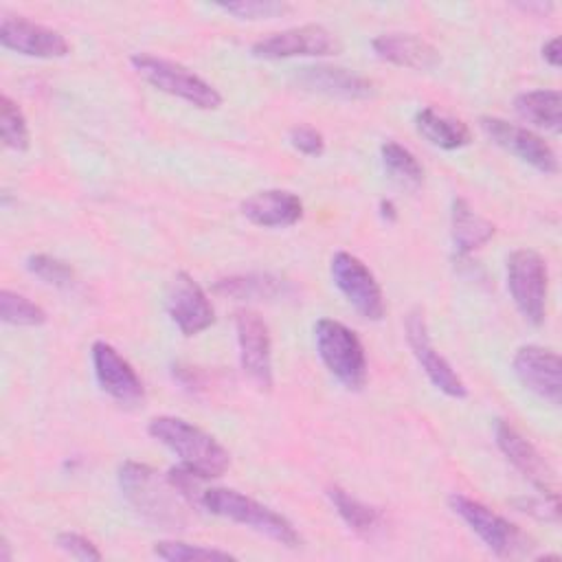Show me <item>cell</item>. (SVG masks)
Segmentation results:
<instances>
[{"instance_id":"f546056e","label":"cell","mask_w":562,"mask_h":562,"mask_svg":"<svg viewBox=\"0 0 562 562\" xmlns=\"http://www.w3.org/2000/svg\"><path fill=\"white\" fill-rule=\"evenodd\" d=\"M26 270L31 274H35L37 279H42L44 283H48L53 288H59V290H66L75 283V270L70 268V263H66L57 257L44 255V252L31 255L26 259Z\"/></svg>"},{"instance_id":"5bb4252c","label":"cell","mask_w":562,"mask_h":562,"mask_svg":"<svg viewBox=\"0 0 562 562\" xmlns=\"http://www.w3.org/2000/svg\"><path fill=\"white\" fill-rule=\"evenodd\" d=\"M514 373L520 384L540 400L558 406L562 402V362L553 349L525 345L514 353Z\"/></svg>"},{"instance_id":"ac0fdd59","label":"cell","mask_w":562,"mask_h":562,"mask_svg":"<svg viewBox=\"0 0 562 562\" xmlns=\"http://www.w3.org/2000/svg\"><path fill=\"white\" fill-rule=\"evenodd\" d=\"M299 86L305 90L323 92L329 97H340V99H369L375 94V86L371 79L340 66H327V64H316V66H305L296 72Z\"/></svg>"},{"instance_id":"cb8c5ba5","label":"cell","mask_w":562,"mask_h":562,"mask_svg":"<svg viewBox=\"0 0 562 562\" xmlns=\"http://www.w3.org/2000/svg\"><path fill=\"white\" fill-rule=\"evenodd\" d=\"M327 498L331 501L334 509L345 520V525L356 533L371 536L382 522V514L378 507L351 496L347 490H342L338 485L327 490Z\"/></svg>"},{"instance_id":"8fae6325","label":"cell","mask_w":562,"mask_h":562,"mask_svg":"<svg viewBox=\"0 0 562 562\" xmlns=\"http://www.w3.org/2000/svg\"><path fill=\"white\" fill-rule=\"evenodd\" d=\"M479 125L492 143H496L498 147H503L505 151H509L518 160L531 165L533 169H538L542 173H555L558 171L555 151L551 149V145L542 136H538L529 127L509 123L501 116H481Z\"/></svg>"},{"instance_id":"8992f818","label":"cell","mask_w":562,"mask_h":562,"mask_svg":"<svg viewBox=\"0 0 562 562\" xmlns=\"http://www.w3.org/2000/svg\"><path fill=\"white\" fill-rule=\"evenodd\" d=\"M448 505L498 558H516L529 553L531 540L514 522L505 520L487 505L459 492L448 496Z\"/></svg>"},{"instance_id":"3957f363","label":"cell","mask_w":562,"mask_h":562,"mask_svg":"<svg viewBox=\"0 0 562 562\" xmlns=\"http://www.w3.org/2000/svg\"><path fill=\"white\" fill-rule=\"evenodd\" d=\"M202 509L211 512L213 516L226 518L231 522L244 525L283 547H299L301 536L296 533L294 525L281 516L279 512L270 509L268 505L237 492L231 487H206L202 494Z\"/></svg>"},{"instance_id":"2e32d148","label":"cell","mask_w":562,"mask_h":562,"mask_svg":"<svg viewBox=\"0 0 562 562\" xmlns=\"http://www.w3.org/2000/svg\"><path fill=\"white\" fill-rule=\"evenodd\" d=\"M165 307H167L171 323L184 336H195V334L209 329L215 321V312H213V305H211L206 292L187 272H178L171 279Z\"/></svg>"},{"instance_id":"1f68e13d","label":"cell","mask_w":562,"mask_h":562,"mask_svg":"<svg viewBox=\"0 0 562 562\" xmlns=\"http://www.w3.org/2000/svg\"><path fill=\"white\" fill-rule=\"evenodd\" d=\"M55 542L64 553H68L70 558L83 560V562H97L103 558L101 551L97 549V544L77 531H61V533H57Z\"/></svg>"},{"instance_id":"7402d4cb","label":"cell","mask_w":562,"mask_h":562,"mask_svg":"<svg viewBox=\"0 0 562 562\" xmlns=\"http://www.w3.org/2000/svg\"><path fill=\"white\" fill-rule=\"evenodd\" d=\"M516 114L533 127L558 134L562 130V94L553 88L527 90L514 99Z\"/></svg>"},{"instance_id":"4316f807","label":"cell","mask_w":562,"mask_h":562,"mask_svg":"<svg viewBox=\"0 0 562 562\" xmlns=\"http://www.w3.org/2000/svg\"><path fill=\"white\" fill-rule=\"evenodd\" d=\"M0 138L13 151H26L31 145L26 116L9 94H0Z\"/></svg>"},{"instance_id":"30bf717a","label":"cell","mask_w":562,"mask_h":562,"mask_svg":"<svg viewBox=\"0 0 562 562\" xmlns=\"http://www.w3.org/2000/svg\"><path fill=\"white\" fill-rule=\"evenodd\" d=\"M235 331L239 347V364L248 380L261 389H272V342L266 321L252 310H239L235 314Z\"/></svg>"},{"instance_id":"836d02e7","label":"cell","mask_w":562,"mask_h":562,"mask_svg":"<svg viewBox=\"0 0 562 562\" xmlns=\"http://www.w3.org/2000/svg\"><path fill=\"white\" fill-rule=\"evenodd\" d=\"M516 505L520 507V512L525 514H531L540 520H558V514H560V505H558V498H549V496H538V498H522V501H516Z\"/></svg>"},{"instance_id":"5b68a950","label":"cell","mask_w":562,"mask_h":562,"mask_svg":"<svg viewBox=\"0 0 562 562\" xmlns=\"http://www.w3.org/2000/svg\"><path fill=\"white\" fill-rule=\"evenodd\" d=\"M130 64L156 90L182 99L193 108L217 110L222 105V94L217 92V88H213L209 81H204L200 75L178 61L149 53H136L130 57Z\"/></svg>"},{"instance_id":"ffe728a7","label":"cell","mask_w":562,"mask_h":562,"mask_svg":"<svg viewBox=\"0 0 562 562\" xmlns=\"http://www.w3.org/2000/svg\"><path fill=\"white\" fill-rule=\"evenodd\" d=\"M371 48L382 61L402 68L430 70L441 61L439 50L430 42L413 33H382L371 40Z\"/></svg>"},{"instance_id":"9a60e30c","label":"cell","mask_w":562,"mask_h":562,"mask_svg":"<svg viewBox=\"0 0 562 562\" xmlns=\"http://www.w3.org/2000/svg\"><path fill=\"white\" fill-rule=\"evenodd\" d=\"M0 44L13 53L37 59H59L70 53V44L59 31L22 15H4L0 20Z\"/></svg>"},{"instance_id":"d590c367","label":"cell","mask_w":562,"mask_h":562,"mask_svg":"<svg viewBox=\"0 0 562 562\" xmlns=\"http://www.w3.org/2000/svg\"><path fill=\"white\" fill-rule=\"evenodd\" d=\"M380 209H382V215H384V217H389V220H395V206H393V202H389V200H382V202H380Z\"/></svg>"},{"instance_id":"4dcf8cb0","label":"cell","mask_w":562,"mask_h":562,"mask_svg":"<svg viewBox=\"0 0 562 562\" xmlns=\"http://www.w3.org/2000/svg\"><path fill=\"white\" fill-rule=\"evenodd\" d=\"M217 9L239 20H268V18H281L283 13H288L290 4L274 2V0H239V2L217 4Z\"/></svg>"},{"instance_id":"6da1fadb","label":"cell","mask_w":562,"mask_h":562,"mask_svg":"<svg viewBox=\"0 0 562 562\" xmlns=\"http://www.w3.org/2000/svg\"><path fill=\"white\" fill-rule=\"evenodd\" d=\"M119 487L130 507L149 525L160 529H184L193 505L180 494L167 474L138 463L123 461L119 465Z\"/></svg>"},{"instance_id":"603a6c76","label":"cell","mask_w":562,"mask_h":562,"mask_svg":"<svg viewBox=\"0 0 562 562\" xmlns=\"http://www.w3.org/2000/svg\"><path fill=\"white\" fill-rule=\"evenodd\" d=\"M415 127L417 132L435 147L446 149V151H454L461 149L470 143L472 134L470 127L452 116L439 114L432 108H422L415 114Z\"/></svg>"},{"instance_id":"d6a6232c","label":"cell","mask_w":562,"mask_h":562,"mask_svg":"<svg viewBox=\"0 0 562 562\" xmlns=\"http://www.w3.org/2000/svg\"><path fill=\"white\" fill-rule=\"evenodd\" d=\"M288 140L290 145L303 154V156H312V158H318L323 151H325V138L318 130L310 127V125H296L290 130L288 134Z\"/></svg>"},{"instance_id":"d4e9b609","label":"cell","mask_w":562,"mask_h":562,"mask_svg":"<svg viewBox=\"0 0 562 562\" xmlns=\"http://www.w3.org/2000/svg\"><path fill=\"white\" fill-rule=\"evenodd\" d=\"M382 167L389 178L406 189H417L424 180V169L415 154L395 140H386L380 145Z\"/></svg>"},{"instance_id":"52a82bcc","label":"cell","mask_w":562,"mask_h":562,"mask_svg":"<svg viewBox=\"0 0 562 562\" xmlns=\"http://www.w3.org/2000/svg\"><path fill=\"white\" fill-rule=\"evenodd\" d=\"M507 290L516 310L531 325H540L547 312V263L531 248H518L505 261Z\"/></svg>"},{"instance_id":"ba28073f","label":"cell","mask_w":562,"mask_h":562,"mask_svg":"<svg viewBox=\"0 0 562 562\" xmlns=\"http://www.w3.org/2000/svg\"><path fill=\"white\" fill-rule=\"evenodd\" d=\"M334 285L349 301V305L369 321H380L386 312L384 294L373 272L351 252H336L329 263Z\"/></svg>"},{"instance_id":"484cf974","label":"cell","mask_w":562,"mask_h":562,"mask_svg":"<svg viewBox=\"0 0 562 562\" xmlns=\"http://www.w3.org/2000/svg\"><path fill=\"white\" fill-rule=\"evenodd\" d=\"M215 290L235 299H272L283 292V281L272 274H237L217 281Z\"/></svg>"},{"instance_id":"83f0119b","label":"cell","mask_w":562,"mask_h":562,"mask_svg":"<svg viewBox=\"0 0 562 562\" xmlns=\"http://www.w3.org/2000/svg\"><path fill=\"white\" fill-rule=\"evenodd\" d=\"M0 318L7 325H18V327H37L46 323V312L26 299L24 294H18L13 290H2L0 292Z\"/></svg>"},{"instance_id":"8d00e7d4","label":"cell","mask_w":562,"mask_h":562,"mask_svg":"<svg viewBox=\"0 0 562 562\" xmlns=\"http://www.w3.org/2000/svg\"><path fill=\"white\" fill-rule=\"evenodd\" d=\"M0 560L2 562H9L11 560V549H9V542H7V538H2V544H0Z\"/></svg>"},{"instance_id":"9c48e42d","label":"cell","mask_w":562,"mask_h":562,"mask_svg":"<svg viewBox=\"0 0 562 562\" xmlns=\"http://www.w3.org/2000/svg\"><path fill=\"white\" fill-rule=\"evenodd\" d=\"M340 50L338 37L321 24H301L283 29L257 40L250 53L259 59H290V57H325Z\"/></svg>"},{"instance_id":"44dd1931","label":"cell","mask_w":562,"mask_h":562,"mask_svg":"<svg viewBox=\"0 0 562 562\" xmlns=\"http://www.w3.org/2000/svg\"><path fill=\"white\" fill-rule=\"evenodd\" d=\"M450 237L459 255H470L494 237V224L479 215L463 198L452 200Z\"/></svg>"},{"instance_id":"d6986e66","label":"cell","mask_w":562,"mask_h":562,"mask_svg":"<svg viewBox=\"0 0 562 562\" xmlns=\"http://www.w3.org/2000/svg\"><path fill=\"white\" fill-rule=\"evenodd\" d=\"M241 213L257 226L283 228L303 217V202L288 189H263L241 202Z\"/></svg>"},{"instance_id":"e0dca14e","label":"cell","mask_w":562,"mask_h":562,"mask_svg":"<svg viewBox=\"0 0 562 562\" xmlns=\"http://www.w3.org/2000/svg\"><path fill=\"white\" fill-rule=\"evenodd\" d=\"M92 367L101 391L112 400L121 404H134L143 400L145 389L138 373L112 345L103 340L92 345Z\"/></svg>"},{"instance_id":"f1b7e54d","label":"cell","mask_w":562,"mask_h":562,"mask_svg":"<svg viewBox=\"0 0 562 562\" xmlns=\"http://www.w3.org/2000/svg\"><path fill=\"white\" fill-rule=\"evenodd\" d=\"M154 555L169 562H206V560H235L233 553L204 547V544H191L182 540H158L154 542Z\"/></svg>"},{"instance_id":"e575fe53","label":"cell","mask_w":562,"mask_h":562,"mask_svg":"<svg viewBox=\"0 0 562 562\" xmlns=\"http://www.w3.org/2000/svg\"><path fill=\"white\" fill-rule=\"evenodd\" d=\"M542 59L553 68L560 66V37H551L542 44Z\"/></svg>"},{"instance_id":"277c9868","label":"cell","mask_w":562,"mask_h":562,"mask_svg":"<svg viewBox=\"0 0 562 562\" xmlns=\"http://www.w3.org/2000/svg\"><path fill=\"white\" fill-rule=\"evenodd\" d=\"M316 353L325 369L349 391H360L367 382V356L353 329L334 318L314 325Z\"/></svg>"},{"instance_id":"7a4b0ae2","label":"cell","mask_w":562,"mask_h":562,"mask_svg":"<svg viewBox=\"0 0 562 562\" xmlns=\"http://www.w3.org/2000/svg\"><path fill=\"white\" fill-rule=\"evenodd\" d=\"M147 432L169 448L180 459V465L198 472L206 481L222 476L231 465L228 450L215 437L182 417L158 415L149 422Z\"/></svg>"},{"instance_id":"4fadbf2b","label":"cell","mask_w":562,"mask_h":562,"mask_svg":"<svg viewBox=\"0 0 562 562\" xmlns=\"http://www.w3.org/2000/svg\"><path fill=\"white\" fill-rule=\"evenodd\" d=\"M406 340L408 347L419 362L422 371L428 375V380L448 397L463 400L468 397V386L459 378V373L452 369V364L432 347V340L428 336L426 318L422 310H411L406 316Z\"/></svg>"},{"instance_id":"7c38bea8","label":"cell","mask_w":562,"mask_h":562,"mask_svg":"<svg viewBox=\"0 0 562 562\" xmlns=\"http://www.w3.org/2000/svg\"><path fill=\"white\" fill-rule=\"evenodd\" d=\"M494 437L498 450L507 457V461L542 494L549 498H558V476L555 470L547 463V459L536 450V446L525 439L509 422L496 419Z\"/></svg>"}]
</instances>
